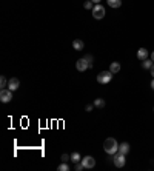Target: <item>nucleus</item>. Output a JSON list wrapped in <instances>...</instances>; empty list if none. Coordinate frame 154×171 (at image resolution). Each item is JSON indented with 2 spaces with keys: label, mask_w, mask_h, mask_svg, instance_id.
<instances>
[{
  "label": "nucleus",
  "mask_w": 154,
  "mask_h": 171,
  "mask_svg": "<svg viewBox=\"0 0 154 171\" xmlns=\"http://www.w3.org/2000/svg\"><path fill=\"white\" fill-rule=\"evenodd\" d=\"M110 71H111L113 74L119 73V71H120V63H119V62H113V63L110 65Z\"/></svg>",
  "instance_id": "13"
},
{
  "label": "nucleus",
  "mask_w": 154,
  "mask_h": 171,
  "mask_svg": "<svg viewBox=\"0 0 154 171\" xmlns=\"http://www.w3.org/2000/svg\"><path fill=\"white\" fill-rule=\"evenodd\" d=\"M106 2L111 8H120V5H122V0H106Z\"/></svg>",
  "instance_id": "15"
},
{
  "label": "nucleus",
  "mask_w": 154,
  "mask_h": 171,
  "mask_svg": "<svg viewBox=\"0 0 154 171\" xmlns=\"http://www.w3.org/2000/svg\"><path fill=\"white\" fill-rule=\"evenodd\" d=\"M119 153H120V154H125V156H126V154L129 153V143H126V142L120 143V145H119Z\"/></svg>",
  "instance_id": "10"
},
{
  "label": "nucleus",
  "mask_w": 154,
  "mask_h": 171,
  "mask_svg": "<svg viewBox=\"0 0 154 171\" xmlns=\"http://www.w3.org/2000/svg\"><path fill=\"white\" fill-rule=\"evenodd\" d=\"M114 157H113V160H114V165L117 168H122V167H125V164H126V159H125V154H120L119 151L113 154Z\"/></svg>",
  "instance_id": "5"
},
{
  "label": "nucleus",
  "mask_w": 154,
  "mask_h": 171,
  "mask_svg": "<svg viewBox=\"0 0 154 171\" xmlns=\"http://www.w3.org/2000/svg\"><path fill=\"white\" fill-rule=\"evenodd\" d=\"M80 160H82V156H80V153H77V151L71 153V162H73V164H79Z\"/></svg>",
  "instance_id": "14"
},
{
  "label": "nucleus",
  "mask_w": 154,
  "mask_h": 171,
  "mask_svg": "<svg viewBox=\"0 0 154 171\" xmlns=\"http://www.w3.org/2000/svg\"><path fill=\"white\" fill-rule=\"evenodd\" d=\"M93 106H94V105H86V108H85V110H86L88 113H91V111H93Z\"/></svg>",
  "instance_id": "23"
},
{
  "label": "nucleus",
  "mask_w": 154,
  "mask_h": 171,
  "mask_svg": "<svg viewBox=\"0 0 154 171\" xmlns=\"http://www.w3.org/2000/svg\"><path fill=\"white\" fill-rule=\"evenodd\" d=\"M85 59H86V60L89 62V65L93 66V56H91V54H88V56H85Z\"/></svg>",
  "instance_id": "20"
},
{
  "label": "nucleus",
  "mask_w": 154,
  "mask_h": 171,
  "mask_svg": "<svg viewBox=\"0 0 154 171\" xmlns=\"http://www.w3.org/2000/svg\"><path fill=\"white\" fill-rule=\"evenodd\" d=\"M93 105H94L96 108H103V106H105V100H103V99H96Z\"/></svg>",
  "instance_id": "16"
},
{
  "label": "nucleus",
  "mask_w": 154,
  "mask_h": 171,
  "mask_svg": "<svg viewBox=\"0 0 154 171\" xmlns=\"http://www.w3.org/2000/svg\"><path fill=\"white\" fill-rule=\"evenodd\" d=\"M91 2H93V3H94V5H97V3H100V2H102V0H91Z\"/></svg>",
  "instance_id": "24"
},
{
  "label": "nucleus",
  "mask_w": 154,
  "mask_h": 171,
  "mask_svg": "<svg viewBox=\"0 0 154 171\" xmlns=\"http://www.w3.org/2000/svg\"><path fill=\"white\" fill-rule=\"evenodd\" d=\"M0 85H2V89L8 86V80H6V77H5V76H2V77H0Z\"/></svg>",
  "instance_id": "18"
},
{
  "label": "nucleus",
  "mask_w": 154,
  "mask_h": 171,
  "mask_svg": "<svg viewBox=\"0 0 154 171\" xmlns=\"http://www.w3.org/2000/svg\"><path fill=\"white\" fill-rule=\"evenodd\" d=\"M57 170L59 171H70V165H68L66 162H63V164H60V165L57 167Z\"/></svg>",
  "instance_id": "17"
},
{
  "label": "nucleus",
  "mask_w": 154,
  "mask_h": 171,
  "mask_svg": "<svg viewBox=\"0 0 154 171\" xmlns=\"http://www.w3.org/2000/svg\"><path fill=\"white\" fill-rule=\"evenodd\" d=\"M76 68L80 73H83V71H86L88 68H91V65H89V62H88L85 57H82V59H79L76 62Z\"/></svg>",
  "instance_id": "6"
},
{
  "label": "nucleus",
  "mask_w": 154,
  "mask_h": 171,
  "mask_svg": "<svg viewBox=\"0 0 154 171\" xmlns=\"http://www.w3.org/2000/svg\"><path fill=\"white\" fill-rule=\"evenodd\" d=\"M154 65V62L151 59H145V60H142V68L143 70H151V66Z\"/></svg>",
  "instance_id": "12"
},
{
  "label": "nucleus",
  "mask_w": 154,
  "mask_h": 171,
  "mask_svg": "<svg viewBox=\"0 0 154 171\" xmlns=\"http://www.w3.org/2000/svg\"><path fill=\"white\" fill-rule=\"evenodd\" d=\"M0 100H2V103H9L12 100V91L9 88H3L0 91Z\"/></svg>",
  "instance_id": "4"
},
{
  "label": "nucleus",
  "mask_w": 154,
  "mask_h": 171,
  "mask_svg": "<svg viewBox=\"0 0 154 171\" xmlns=\"http://www.w3.org/2000/svg\"><path fill=\"white\" fill-rule=\"evenodd\" d=\"M70 159H71V156H68V154H63V156H62V160H63V162H68Z\"/></svg>",
  "instance_id": "21"
},
{
  "label": "nucleus",
  "mask_w": 154,
  "mask_h": 171,
  "mask_svg": "<svg viewBox=\"0 0 154 171\" xmlns=\"http://www.w3.org/2000/svg\"><path fill=\"white\" fill-rule=\"evenodd\" d=\"M151 76H153V77H154V65H153V66H151Z\"/></svg>",
  "instance_id": "25"
},
{
  "label": "nucleus",
  "mask_w": 154,
  "mask_h": 171,
  "mask_svg": "<svg viewBox=\"0 0 154 171\" xmlns=\"http://www.w3.org/2000/svg\"><path fill=\"white\" fill-rule=\"evenodd\" d=\"M103 150H105V153L106 154H116L117 151H119V143H117V140L113 139V137H108L105 142H103Z\"/></svg>",
  "instance_id": "1"
},
{
  "label": "nucleus",
  "mask_w": 154,
  "mask_h": 171,
  "mask_svg": "<svg viewBox=\"0 0 154 171\" xmlns=\"http://www.w3.org/2000/svg\"><path fill=\"white\" fill-rule=\"evenodd\" d=\"M20 85V82H19V79H16V77H12V79H9V82H8V88L11 89V91H16L17 88Z\"/></svg>",
  "instance_id": "8"
},
{
  "label": "nucleus",
  "mask_w": 154,
  "mask_h": 171,
  "mask_svg": "<svg viewBox=\"0 0 154 171\" xmlns=\"http://www.w3.org/2000/svg\"><path fill=\"white\" fill-rule=\"evenodd\" d=\"M151 60H153V62H154V51H153V52H151Z\"/></svg>",
  "instance_id": "26"
},
{
  "label": "nucleus",
  "mask_w": 154,
  "mask_h": 171,
  "mask_svg": "<svg viewBox=\"0 0 154 171\" xmlns=\"http://www.w3.org/2000/svg\"><path fill=\"white\" fill-rule=\"evenodd\" d=\"M111 80H113V73H111V71H102V73L97 74V82L102 83V85L110 83Z\"/></svg>",
  "instance_id": "2"
},
{
  "label": "nucleus",
  "mask_w": 154,
  "mask_h": 171,
  "mask_svg": "<svg viewBox=\"0 0 154 171\" xmlns=\"http://www.w3.org/2000/svg\"><path fill=\"white\" fill-rule=\"evenodd\" d=\"M151 88L154 89V79H153V82H151Z\"/></svg>",
  "instance_id": "27"
},
{
  "label": "nucleus",
  "mask_w": 154,
  "mask_h": 171,
  "mask_svg": "<svg viewBox=\"0 0 154 171\" xmlns=\"http://www.w3.org/2000/svg\"><path fill=\"white\" fill-rule=\"evenodd\" d=\"M76 170H77V171H82V170H83V165H82V162H80V164H76Z\"/></svg>",
  "instance_id": "22"
},
{
  "label": "nucleus",
  "mask_w": 154,
  "mask_h": 171,
  "mask_svg": "<svg viewBox=\"0 0 154 171\" xmlns=\"http://www.w3.org/2000/svg\"><path fill=\"white\" fill-rule=\"evenodd\" d=\"M137 59H139V60L148 59V49H147V48H140V49L137 51Z\"/></svg>",
  "instance_id": "9"
},
{
  "label": "nucleus",
  "mask_w": 154,
  "mask_h": 171,
  "mask_svg": "<svg viewBox=\"0 0 154 171\" xmlns=\"http://www.w3.org/2000/svg\"><path fill=\"white\" fill-rule=\"evenodd\" d=\"M73 48H74L76 51H82V49L85 48V43H83V40H80V39H76V40L73 42Z\"/></svg>",
  "instance_id": "11"
},
{
  "label": "nucleus",
  "mask_w": 154,
  "mask_h": 171,
  "mask_svg": "<svg viewBox=\"0 0 154 171\" xmlns=\"http://www.w3.org/2000/svg\"><path fill=\"white\" fill-rule=\"evenodd\" d=\"M91 12H93V17H94V19L100 20V19L105 17V6H102L100 3H97V5H94V8L91 9Z\"/></svg>",
  "instance_id": "3"
},
{
  "label": "nucleus",
  "mask_w": 154,
  "mask_h": 171,
  "mask_svg": "<svg viewBox=\"0 0 154 171\" xmlns=\"http://www.w3.org/2000/svg\"><path fill=\"white\" fill-rule=\"evenodd\" d=\"M93 5H94V3H93L91 0H88V2H85V5H83V8H85V9H93V8H94Z\"/></svg>",
  "instance_id": "19"
},
{
  "label": "nucleus",
  "mask_w": 154,
  "mask_h": 171,
  "mask_svg": "<svg viewBox=\"0 0 154 171\" xmlns=\"http://www.w3.org/2000/svg\"><path fill=\"white\" fill-rule=\"evenodd\" d=\"M80 162H82L83 168H94L96 167V159L93 156H85Z\"/></svg>",
  "instance_id": "7"
}]
</instances>
